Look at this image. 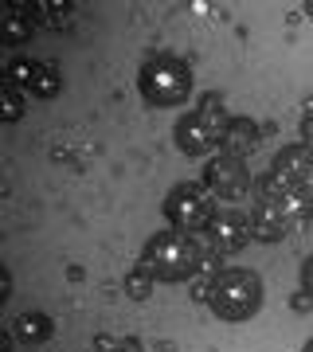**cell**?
I'll use <instances>...</instances> for the list:
<instances>
[{
    "label": "cell",
    "mask_w": 313,
    "mask_h": 352,
    "mask_svg": "<svg viewBox=\"0 0 313 352\" xmlns=\"http://www.w3.org/2000/svg\"><path fill=\"white\" fill-rule=\"evenodd\" d=\"M63 90V78H59V71L51 63H39V71H36V78H32V87H28V94L32 98H39V102H47V98H55Z\"/></svg>",
    "instance_id": "obj_13"
},
{
    "label": "cell",
    "mask_w": 313,
    "mask_h": 352,
    "mask_svg": "<svg viewBox=\"0 0 313 352\" xmlns=\"http://www.w3.org/2000/svg\"><path fill=\"white\" fill-rule=\"evenodd\" d=\"M196 298L208 302V309L219 321L239 325V321H250L263 309V278L255 270H247V266H231V270H219V274L208 278L196 289Z\"/></svg>",
    "instance_id": "obj_2"
},
{
    "label": "cell",
    "mask_w": 313,
    "mask_h": 352,
    "mask_svg": "<svg viewBox=\"0 0 313 352\" xmlns=\"http://www.w3.org/2000/svg\"><path fill=\"white\" fill-rule=\"evenodd\" d=\"M208 258H212V251L196 235H184V231H157L145 243V254H141V263L164 282L196 278L200 270H208Z\"/></svg>",
    "instance_id": "obj_3"
},
{
    "label": "cell",
    "mask_w": 313,
    "mask_h": 352,
    "mask_svg": "<svg viewBox=\"0 0 313 352\" xmlns=\"http://www.w3.org/2000/svg\"><path fill=\"white\" fill-rule=\"evenodd\" d=\"M118 352H141V344H138V340H122V344H118Z\"/></svg>",
    "instance_id": "obj_20"
},
{
    "label": "cell",
    "mask_w": 313,
    "mask_h": 352,
    "mask_svg": "<svg viewBox=\"0 0 313 352\" xmlns=\"http://www.w3.org/2000/svg\"><path fill=\"white\" fill-rule=\"evenodd\" d=\"M301 352H313V337H310V340H305V344H301Z\"/></svg>",
    "instance_id": "obj_21"
},
{
    "label": "cell",
    "mask_w": 313,
    "mask_h": 352,
    "mask_svg": "<svg viewBox=\"0 0 313 352\" xmlns=\"http://www.w3.org/2000/svg\"><path fill=\"white\" fill-rule=\"evenodd\" d=\"M138 90L149 106H161V110L164 106H180V102L192 98V71L173 55H157V59L141 67Z\"/></svg>",
    "instance_id": "obj_5"
},
{
    "label": "cell",
    "mask_w": 313,
    "mask_h": 352,
    "mask_svg": "<svg viewBox=\"0 0 313 352\" xmlns=\"http://www.w3.org/2000/svg\"><path fill=\"white\" fill-rule=\"evenodd\" d=\"M0 118H4V122H20V118H24V90L4 87V106H0Z\"/></svg>",
    "instance_id": "obj_16"
},
{
    "label": "cell",
    "mask_w": 313,
    "mask_h": 352,
    "mask_svg": "<svg viewBox=\"0 0 313 352\" xmlns=\"http://www.w3.org/2000/svg\"><path fill=\"white\" fill-rule=\"evenodd\" d=\"M51 317L47 314H20L12 321V337L24 340V344H43V340L51 337Z\"/></svg>",
    "instance_id": "obj_12"
},
{
    "label": "cell",
    "mask_w": 313,
    "mask_h": 352,
    "mask_svg": "<svg viewBox=\"0 0 313 352\" xmlns=\"http://www.w3.org/2000/svg\"><path fill=\"white\" fill-rule=\"evenodd\" d=\"M301 289L313 298V254H305V263H301Z\"/></svg>",
    "instance_id": "obj_18"
},
{
    "label": "cell",
    "mask_w": 313,
    "mask_h": 352,
    "mask_svg": "<svg viewBox=\"0 0 313 352\" xmlns=\"http://www.w3.org/2000/svg\"><path fill=\"white\" fill-rule=\"evenodd\" d=\"M231 126L227 118V106L219 94H204L196 102V110H188L180 122H176L173 138H176V149L188 153V157H204L212 149H224V133Z\"/></svg>",
    "instance_id": "obj_4"
},
{
    "label": "cell",
    "mask_w": 313,
    "mask_h": 352,
    "mask_svg": "<svg viewBox=\"0 0 313 352\" xmlns=\"http://www.w3.org/2000/svg\"><path fill=\"white\" fill-rule=\"evenodd\" d=\"M301 141H305V145L313 149V110L305 113V118H301Z\"/></svg>",
    "instance_id": "obj_19"
},
{
    "label": "cell",
    "mask_w": 313,
    "mask_h": 352,
    "mask_svg": "<svg viewBox=\"0 0 313 352\" xmlns=\"http://www.w3.org/2000/svg\"><path fill=\"white\" fill-rule=\"evenodd\" d=\"M310 302H313V298H310Z\"/></svg>",
    "instance_id": "obj_23"
},
{
    "label": "cell",
    "mask_w": 313,
    "mask_h": 352,
    "mask_svg": "<svg viewBox=\"0 0 313 352\" xmlns=\"http://www.w3.org/2000/svg\"><path fill=\"white\" fill-rule=\"evenodd\" d=\"M122 286H125V294H129L133 302H145V298L153 294V286H157V274H153V270H149L145 263H141V266H133V270L125 274Z\"/></svg>",
    "instance_id": "obj_14"
},
{
    "label": "cell",
    "mask_w": 313,
    "mask_h": 352,
    "mask_svg": "<svg viewBox=\"0 0 313 352\" xmlns=\"http://www.w3.org/2000/svg\"><path fill=\"white\" fill-rule=\"evenodd\" d=\"M36 71H39V63H32V59H12V63H8V75H4V87L28 90L32 78H36Z\"/></svg>",
    "instance_id": "obj_15"
},
{
    "label": "cell",
    "mask_w": 313,
    "mask_h": 352,
    "mask_svg": "<svg viewBox=\"0 0 313 352\" xmlns=\"http://www.w3.org/2000/svg\"><path fill=\"white\" fill-rule=\"evenodd\" d=\"M313 196L305 188H294L282 176L266 168L255 180V208H250V231L259 243H282L294 227L310 223Z\"/></svg>",
    "instance_id": "obj_1"
},
{
    "label": "cell",
    "mask_w": 313,
    "mask_h": 352,
    "mask_svg": "<svg viewBox=\"0 0 313 352\" xmlns=\"http://www.w3.org/2000/svg\"><path fill=\"white\" fill-rule=\"evenodd\" d=\"M215 196L196 180H180L169 188L164 196V219L173 223V231H184V235H204L215 219Z\"/></svg>",
    "instance_id": "obj_6"
},
{
    "label": "cell",
    "mask_w": 313,
    "mask_h": 352,
    "mask_svg": "<svg viewBox=\"0 0 313 352\" xmlns=\"http://www.w3.org/2000/svg\"><path fill=\"white\" fill-rule=\"evenodd\" d=\"M36 4L24 8V4H8V12L0 20V43H28L36 36Z\"/></svg>",
    "instance_id": "obj_11"
},
{
    "label": "cell",
    "mask_w": 313,
    "mask_h": 352,
    "mask_svg": "<svg viewBox=\"0 0 313 352\" xmlns=\"http://www.w3.org/2000/svg\"><path fill=\"white\" fill-rule=\"evenodd\" d=\"M270 173L282 176V180H286V184H294V188L313 192V149L305 145V141L278 149L274 161H270Z\"/></svg>",
    "instance_id": "obj_9"
},
{
    "label": "cell",
    "mask_w": 313,
    "mask_h": 352,
    "mask_svg": "<svg viewBox=\"0 0 313 352\" xmlns=\"http://www.w3.org/2000/svg\"><path fill=\"white\" fill-rule=\"evenodd\" d=\"M259 141H263L259 122H250V118H231V126H227V133H224V153L247 161L250 153L259 149Z\"/></svg>",
    "instance_id": "obj_10"
},
{
    "label": "cell",
    "mask_w": 313,
    "mask_h": 352,
    "mask_svg": "<svg viewBox=\"0 0 313 352\" xmlns=\"http://www.w3.org/2000/svg\"><path fill=\"white\" fill-rule=\"evenodd\" d=\"M250 239H255V231H250V215H239V212L215 215L212 227L204 231V243H208V251L212 254H235V251H243Z\"/></svg>",
    "instance_id": "obj_8"
},
{
    "label": "cell",
    "mask_w": 313,
    "mask_h": 352,
    "mask_svg": "<svg viewBox=\"0 0 313 352\" xmlns=\"http://www.w3.org/2000/svg\"><path fill=\"white\" fill-rule=\"evenodd\" d=\"M204 188L212 192L215 200H247L250 188H255V180H250V168L239 157H227V153H219L208 168H204Z\"/></svg>",
    "instance_id": "obj_7"
},
{
    "label": "cell",
    "mask_w": 313,
    "mask_h": 352,
    "mask_svg": "<svg viewBox=\"0 0 313 352\" xmlns=\"http://www.w3.org/2000/svg\"><path fill=\"white\" fill-rule=\"evenodd\" d=\"M71 16V4H59V0H47V4H36V20H43V24H55L59 28L63 20Z\"/></svg>",
    "instance_id": "obj_17"
},
{
    "label": "cell",
    "mask_w": 313,
    "mask_h": 352,
    "mask_svg": "<svg viewBox=\"0 0 313 352\" xmlns=\"http://www.w3.org/2000/svg\"><path fill=\"white\" fill-rule=\"evenodd\" d=\"M301 8H305V16H313V0H310V4H301Z\"/></svg>",
    "instance_id": "obj_22"
}]
</instances>
